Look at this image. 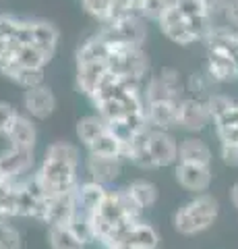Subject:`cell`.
I'll list each match as a JSON object with an SVG mask.
<instances>
[{
  "label": "cell",
  "mask_w": 238,
  "mask_h": 249,
  "mask_svg": "<svg viewBox=\"0 0 238 249\" xmlns=\"http://www.w3.org/2000/svg\"><path fill=\"white\" fill-rule=\"evenodd\" d=\"M83 9L87 15H91L94 19H97L99 23H106L110 17L112 11V0H81Z\"/></svg>",
  "instance_id": "f546056e"
},
{
  "label": "cell",
  "mask_w": 238,
  "mask_h": 249,
  "mask_svg": "<svg viewBox=\"0 0 238 249\" xmlns=\"http://www.w3.org/2000/svg\"><path fill=\"white\" fill-rule=\"evenodd\" d=\"M178 104L180 102H149L145 112H147V121L151 129L159 131H170L176 127V119H178Z\"/></svg>",
  "instance_id": "7c38bea8"
},
{
  "label": "cell",
  "mask_w": 238,
  "mask_h": 249,
  "mask_svg": "<svg viewBox=\"0 0 238 249\" xmlns=\"http://www.w3.org/2000/svg\"><path fill=\"white\" fill-rule=\"evenodd\" d=\"M23 108H25V114H29L32 119L46 121L56 110V96L46 83L40 85V88L25 89V93H23Z\"/></svg>",
  "instance_id": "277c9868"
},
{
  "label": "cell",
  "mask_w": 238,
  "mask_h": 249,
  "mask_svg": "<svg viewBox=\"0 0 238 249\" xmlns=\"http://www.w3.org/2000/svg\"><path fill=\"white\" fill-rule=\"evenodd\" d=\"M21 25H23V19L11 17V15H0V37H4V40H17Z\"/></svg>",
  "instance_id": "e575fe53"
},
{
  "label": "cell",
  "mask_w": 238,
  "mask_h": 249,
  "mask_svg": "<svg viewBox=\"0 0 238 249\" xmlns=\"http://www.w3.org/2000/svg\"><path fill=\"white\" fill-rule=\"evenodd\" d=\"M203 6H205V13L211 21H216L218 17H224L226 13V6H228V0H201Z\"/></svg>",
  "instance_id": "74e56055"
},
{
  "label": "cell",
  "mask_w": 238,
  "mask_h": 249,
  "mask_svg": "<svg viewBox=\"0 0 238 249\" xmlns=\"http://www.w3.org/2000/svg\"><path fill=\"white\" fill-rule=\"evenodd\" d=\"M9 183H11V178L6 177V175L2 173V170H0V187H2V185H9Z\"/></svg>",
  "instance_id": "7bdbcfd3"
},
{
  "label": "cell",
  "mask_w": 238,
  "mask_h": 249,
  "mask_svg": "<svg viewBox=\"0 0 238 249\" xmlns=\"http://www.w3.org/2000/svg\"><path fill=\"white\" fill-rule=\"evenodd\" d=\"M13 81L21 85L23 89H33V88H40L44 85V69H25V67H19V71L15 73Z\"/></svg>",
  "instance_id": "83f0119b"
},
{
  "label": "cell",
  "mask_w": 238,
  "mask_h": 249,
  "mask_svg": "<svg viewBox=\"0 0 238 249\" xmlns=\"http://www.w3.org/2000/svg\"><path fill=\"white\" fill-rule=\"evenodd\" d=\"M230 199H232V206L238 208V183H234L232 189H230Z\"/></svg>",
  "instance_id": "60d3db41"
},
{
  "label": "cell",
  "mask_w": 238,
  "mask_h": 249,
  "mask_svg": "<svg viewBox=\"0 0 238 249\" xmlns=\"http://www.w3.org/2000/svg\"><path fill=\"white\" fill-rule=\"evenodd\" d=\"M75 131H77L79 142L85 147H89L95 139H99L104 133H108V123H106L99 114H87V116H83V119L77 121Z\"/></svg>",
  "instance_id": "2e32d148"
},
{
  "label": "cell",
  "mask_w": 238,
  "mask_h": 249,
  "mask_svg": "<svg viewBox=\"0 0 238 249\" xmlns=\"http://www.w3.org/2000/svg\"><path fill=\"white\" fill-rule=\"evenodd\" d=\"M211 158L213 156H211L209 145L199 137H187L178 143V162H184V164L209 166Z\"/></svg>",
  "instance_id": "5bb4252c"
},
{
  "label": "cell",
  "mask_w": 238,
  "mask_h": 249,
  "mask_svg": "<svg viewBox=\"0 0 238 249\" xmlns=\"http://www.w3.org/2000/svg\"><path fill=\"white\" fill-rule=\"evenodd\" d=\"M205 73L211 77L213 83H226L238 77V58L224 52L207 50V69Z\"/></svg>",
  "instance_id": "30bf717a"
},
{
  "label": "cell",
  "mask_w": 238,
  "mask_h": 249,
  "mask_svg": "<svg viewBox=\"0 0 238 249\" xmlns=\"http://www.w3.org/2000/svg\"><path fill=\"white\" fill-rule=\"evenodd\" d=\"M220 156L228 166H238V143H222Z\"/></svg>",
  "instance_id": "f35d334b"
},
{
  "label": "cell",
  "mask_w": 238,
  "mask_h": 249,
  "mask_svg": "<svg viewBox=\"0 0 238 249\" xmlns=\"http://www.w3.org/2000/svg\"><path fill=\"white\" fill-rule=\"evenodd\" d=\"M108 193V187L97 183V181H85V183H79L77 187L75 196H77V210H81L83 214H94L95 210L102 206V201Z\"/></svg>",
  "instance_id": "8fae6325"
},
{
  "label": "cell",
  "mask_w": 238,
  "mask_h": 249,
  "mask_svg": "<svg viewBox=\"0 0 238 249\" xmlns=\"http://www.w3.org/2000/svg\"><path fill=\"white\" fill-rule=\"evenodd\" d=\"M224 19H226V25L238 29V0H228Z\"/></svg>",
  "instance_id": "ab89813d"
},
{
  "label": "cell",
  "mask_w": 238,
  "mask_h": 249,
  "mask_svg": "<svg viewBox=\"0 0 238 249\" xmlns=\"http://www.w3.org/2000/svg\"><path fill=\"white\" fill-rule=\"evenodd\" d=\"M77 173H79L77 166L64 164V162H58V160L44 158L42 166L35 175L44 187L46 197L52 199V197L66 196V193L77 191V187H79V177H77Z\"/></svg>",
  "instance_id": "7a4b0ae2"
},
{
  "label": "cell",
  "mask_w": 238,
  "mask_h": 249,
  "mask_svg": "<svg viewBox=\"0 0 238 249\" xmlns=\"http://www.w3.org/2000/svg\"><path fill=\"white\" fill-rule=\"evenodd\" d=\"M17 110L13 108V104L9 102H0V135H6L11 129L13 121L17 119Z\"/></svg>",
  "instance_id": "d590c367"
},
{
  "label": "cell",
  "mask_w": 238,
  "mask_h": 249,
  "mask_svg": "<svg viewBox=\"0 0 238 249\" xmlns=\"http://www.w3.org/2000/svg\"><path fill=\"white\" fill-rule=\"evenodd\" d=\"M234 104L236 102L230 96H226V93H211V96L205 100L207 112H209L213 123L220 121V119H224V116L234 108Z\"/></svg>",
  "instance_id": "cb8c5ba5"
},
{
  "label": "cell",
  "mask_w": 238,
  "mask_h": 249,
  "mask_svg": "<svg viewBox=\"0 0 238 249\" xmlns=\"http://www.w3.org/2000/svg\"><path fill=\"white\" fill-rule=\"evenodd\" d=\"M48 243L52 249H83L85 247L66 224H52V227H48Z\"/></svg>",
  "instance_id": "7402d4cb"
},
{
  "label": "cell",
  "mask_w": 238,
  "mask_h": 249,
  "mask_svg": "<svg viewBox=\"0 0 238 249\" xmlns=\"http://www.w3.org/2000/svg\"><path fill=\"white\" fill-rule=\"evenodd\" d=\"M58 44V29L48 21H33V46L52 60Z\"/></svg>",
  "instance_id": "e0dca14e"
},
{
  "label": "cell",
  "mask_w": 238,
  "mask_h": 249,
  "mask_svg": "<svg viewBox=\"0 0 238 249\" xmlns=\"http://www.w3.org/2000/svg\"><path fill=\"white\" fill-rule=\"evenodd\" d=\"M174 4H176V9L180 11L184 21L195 19V17H201V15H207L201 0H174Z\"/></svg>",
  "instance_id": "836d02e7"
},
{
  "label": "cell",
  "mask_w": 238,
  "mask_h": 249,
  "mask_svg": "<svg viewBox=\"0 0 238 249\" xmlns=\"http://www.w3.org/2000/svg\"><path fill=\"white\" fill-rule=\"evenodd\" d=\"M46 158L50 160H58L64 164H71L79 168L81 164V150L71 142H54L46 147Z\"/></svg>",
  "instance_id": "44dd1931"
},
{
  "label": "cell",
  "mask_w": 238,
  "mask_h": 249,
  "mask_svg": "<svg viewBox=\"0 0 238 249\" xmlns=\"http://www.w3.org/2000/svg\"><path fill=\"white\" fill-rule=\"evenodd\" d=\"M149 152L156 160L158 168L178 164V142L172 137L170 131L151 129L149 133Z\"/></svg>",
  "instance_id": "5b68a950"
},
{
  "label": "cell",
  "mask_w": 238,
  "mask_h": 249,
  "mask_svg": "<svg viewBox=\"0 0 238 249\" xmlns=\"http://www.w3.org/2000/svg\"><path fill=\"white\" fill-rule=\"evenodd\" d=\"M68 229L75 232V237L81 241L83 245L87 243H94L95 237H94V229H91V220H89V214H83L81 210H77V214L73 216V220L66 224Z\"/></svg>",
  "instance_id": "d4e9b609"
},
{
  "label": "cell",
  "mask_w": 238,
  "mask_h": 249,
  "mask_svg": "<svg viewBox=\"0 0 238 249\" xmlns=\"http://www.w3.org/2000/svg\"><path fill=\"white\" fill-rule=\"evenodd\" d=\"M75 214H77L75 191L66 193V196L52 197L48 201V220H46V224H48V227H52V224H68Z\"/></svg>",
  "instance_id": "9a60e30c"
},
{
  "label": "cell",
  "mask_w": 238,
  "mask_h": 249,
  "mask_svg": "<svg viewBox=\"0 0 238 249\" xmlns=\"http://www.w3.org/2000/svg\"><path fill=\"white\" fill-rule=\"evenodd\" d=\"M33 162H35L33 150H27V147L11 145L9 150L0 154V170L9 178H13V181L25 177L33 168Z\"/></svg>",
  "instance_id": "8992f818"
},
{
  "label": "cell",
  "mask_w": 238,
  "mask_h": 249,
  "mask_svg": "<svg viewBox=\"0 0 238 249\" xmlns=\"http://www.w3.org/2000/svg\"><path fill=\"white\" fill-rule=\"evenodd\" d=\"M125 189L128 191V196L137 201V206L147 210L151 206H156L158 201V187L151 181H145V178H137V181H130Z\"/></svg>",
  "instance_id": "ffe728a7"
},
{
  "label": "cell",
  "mask_w": 238,
  "mask_h": 249,
  "mask_svg": "<svg viewBox=\"0 0 238 249\" xmlns=\"http://www.w3.org/2000/svg\"><path fill=\"white\" fill-rule=\"evenodd\" d=\"M21 235L19 231L9 224V220H0V249H19Z\"/></svg>",
  "instance_id": "1f68e13d"
},
{
  "label": "cell",
  "mask_w": 238,
  "mask_h": 249,
  "mask_svg": "<svg viewBox=\"0 0 238 249\" xmlns=\"http://www.w3.org/2000/svg\"><path fill=\"white\" fill-rule=\"evenodd\" d=\"M211 85H213V79L207 73H193L190 79L187 83V89L193 93V98H199V100H207L211 96Z\"/></svg>",
  "instance_id": "4316f807"
},
{
  "label": "cell",
  "mask_w": 238,
  "mask_h": 249,
  "mask_svg": "<svg viewBox=\"0 0 238 249\" xmlns=\"http://www.w3.org/2000/svg\"><path fill=\"white\" fill-rule=\"evenodd\" d=\"M220 214V201L209 193H199L190 201L182 204L172 218L174 229L184 237H195L216 222Z\"/></svg>",
  "instance_id": "6da1fadb"
},
{
  "label": "cell",
  "mask_w": 238,
  "mask_h": 249,
  "mask_svg": "<svg viewBox=\"0 0 238 249\" xmlns=\"http://www.w3.org/2000/svg\"><path fill=\"white\" fill-rule=\"evenodd\" d=\"M158 79L162 81L166 88H170L172 91H176V93H184V83H182V77H180V73L176 71L174 67H162L158 71Z\"/></svg>",
  "instance_id": "d6a6232c"
},
{
  "label": "cell",
  "mask_w": 238,
  "mask_h": 249,
  "mask_svg": "<svg viewBox=\"0 0 238 249\" xmlns=\"http://www.w3.org/2000/svg\"><path fill=\"white\" fill-rule=\"evenodd\" d=\"M172 4V0H145L141 11H139V17L147 19V21H158L164 17L166 9Z\"/></svg>",
  "instance_id": "4dcf8cb0"
},
{
  "label": "cell",
  "mask_w": 238,
  "mask_h": 249,
  "mask_svg": "<svg viewBox=\"0 0 238 249\" xmlns=\"http://www.w3.org/2000/svg\"><path fill=\"white\" fill-rule=\"evenodd\" d=\"M87 154H91V156H110V158H120L122 143L108 131V133H104L102 137L95 139V142L87 147Z\"/></svg>",
  "instance_id": "603a6c76"
},
{
  "label": "cell",
  "mask_w": 238,
  "mask_h": 249,
  "mask_svg": "<svg viewBox=\"0 0 238 249\" xmlns=\"http://www.w3.org/2000/svg\"><path fill=\"white\" fill-rule=\"evenodd\" d=\"M125 243H130L137 249H158L159 247V235L149 222L139 220L133 227V231H130V235Z\"/></svg>",
  "instance_id": "d6986e66"
},
{
  "label": "cell",
  "mask_w": 238,
  "mask_h": 249,
  "mask_svg": "<svg viewBox=\"0 0 238 249\" xmlns=\"http://www.w3.org/2000/svg\"><path fill=\"white\" fill-rule=\"evenodd\" d=\"M106 249H137V247H133L130 243H112V245H108Z\"/></svg>",
  "instance_id": "b9f144b4"
},
{
  "label": "cell",
  "mask_w": 238,
  "mask_h": 249,
  "mask_svg": "<svg viewBox=\"0 0 238 249\" xmlns=\"http://www.w3.org/2000/svg\"><path fill=\"white\" fill-rule=\"evenodd\" d=\"M6 139L11 142V145L15 147H27V150H33L35 142H37V129L33 124V119L29 114H17V119L13 121Z\"/></svg>",
  "instance_id": "4fadbf2b"
},
{
  "label": "cell",
  "mask_w": 238,
  "mask_h": 249,
  "mask_svg": "<svg viewBox=\"0 0 238 249\" xmlns=\"http://www.w3.org/2000/svg\"><path fill=\"white\" fill-rule=\"evenodd\" d=\"M108 60H99V62H83V65H77V89H79L83 96L94 98V93L97 91L99 83H102L104 75L108 73Z\"/></svg>",
  "instance_id": "9c48e42d"
},
{
  "label": "cell",
  "mask_w": 238,
  "mask_h": 249,
  "mask_svg": "<svg viewBox=\"0 0 238 249\" xmlns=\"http://www.w3.org/2000/svg\"><path fill=\"white\" fill-rule=\"evenodd\" d=\"M17 60H19V65L25 69H44L50 62L48 56H46L42 50H37L35 46H19Z\"/></svg>",
  "instance_id": "484cf974"
},
{
  "label": "cell",
  "mask_w": 238,
  "mask_h": 249,
  "mask_svg": "<svg viewBox=\"0 0 238 249\" xmlns=\"http://www.w3.org/2000/svg\"><path fill=\"white\" fill-rule=\"evenodd\" d=\"M213 123L209 112H207L205 100L199 98H182L178 104V119H176V127L189 133H199L207 124Z\"/></svg>",
  "instance_id": "3957f363"
},
{
  "label": "cell",
  "mask_w": 238,
  "mask_h": 249,
  "mask_svg": "<svg viewBox=\"0 0 238 249\" xmlns=\"http://www.w3.org/2000/svg\"><path fill=\"white\" fill-rule=\"evenodd\" d=\"M110 58V46L106 44L97 34L94 37L85 40L79 50H77V65L83 62H99V60H108Z\"/></svg>",
  "instance_id": "ac0fdd59"
},
{
  "label": "cell",
  "mask_w": 238,
  "mask_h": 249,
  "mask_svg": "<svg viewBox=\"0 0 238 249\" xmlns=\"http://www.w3.org/2000/svg\"><path fill=\"white\" fill-rule=\"evenodd\" d=\"M159 29H162V34L168 37V40L178 44V46H189V44L195 42L193 34H190L189 27H187V21L174 23V25H166V27H159Z\"/></svg>",
  "instance_id": "f1b7e54d"
},
{
  "label": "cell",
  "mask_w": 238,
  "mask_h": 249,
  "mask_svg": "<svg viewBox=\"0 0 238 249\" xmlns=\"http://www.w3.org/2000/svg\"><path fill=\"white\" fill-rule=\"evenodd\" d=\"M19 60H17V52H6L0 56V73L6 75V77H15V73L19 71Z\"/></svg>",
  "instance_id": "8d00e7d4"
},
{
  "label": "cell",
  "mask_w": 238,
  "mask_h": 249,
  "mask_svg": "<svg viewBox=\"0 0 238 249\" xmlns=\"http://www.w3.org/2000/svg\"><path fill=\"white\" fill-rule=\"evenodd\" d=\"M176 181L182 189L193 191V193H205L211 185V168L209 166H199V164H184L178 162L174 168Z\"/></svg>",
  "instance_id": "52a82bcc"
},
{
  "label": "cell",
  "mask_w": 238,
  "mask_h": 249,
  "mask_svg": "<svg viewBox=\"0 0 238 249\" xmlns=\"http://www.w3.org/2000/svg\"><path fill=\"white\" fill-rule=\"evenodd\" d=\"M122 158H110V156H91L87 154L85 168L87 175L91 177V181H97L108 187L114 183L122 173Z\"/></svg>",
  "instance_id": "ba28073f"
}]
</instances>
